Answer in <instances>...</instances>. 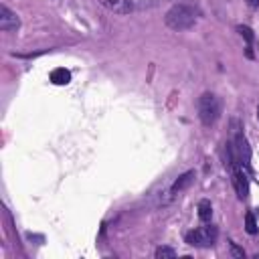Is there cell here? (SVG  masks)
<instances>
[{"mask_svg": "<svg viewBox=\"0 0 259 259\" xmlns=\"http://www.w3.org/2000/svg\"><path fill=\"white\" fill-rule=\"evenodd\" d=\"M245 231H247L249 235H255V233H257V223H255L253 212H247V214H245Z\"/></svg>", "mask_w": 259, "mask_h": 259, "instance_id": "cell-13", "label": "cell"}, {"mask_svg": "<svg viewBox=\"0 0 259 259\" xmlns=\"http://www.w3.org/2000/svg\"><path fill=\"white\" fill-rule=\"evenodd\" d=\"M164 22H166V26L172 28V30H178V32H180V30H188V28H192L194 22H196V10H194L192 6H188V4H174V6L166 12Z\"/></svg>", "mask_w": 259, "mask_h": 259, "instance_id": "cell-1", "label": "cell"}, {"mask_svg": "<svg viewBox=\"0 0 259 259\" xmlns=\"http://www.w3.org/2000/svg\"><path fill=\"white\" fill-rule=\"evenodd\" d=\"M210 217H212V206H210V200L202 198V200L198 202V219H200L202 223H208V221H210Z\"/></svg>", "mask_w": 259, "mask_h": 259, "instance_id": "cell-10", "label": "cell"}, {"mask_svg": "<svg viewBox=\"0 0 259 259\" xmlns=\"http://www.w3.org/2000/svg\"><path fill=\"white\" fill-rule=\"evenodd\" d=\"M237 30H239V32H241V36L247 40V47H253V40H255L253 30H251L249 26H245V24H239V26H237Z\"/></svg>", "mask_w": 259, "mask_h": 259, "instance_id": "cell-11", "label": "cell"}, {"mask_svg": "<svg viewBox=\"0 0 259 259\" xmlns=\"http://www.w3.org/2000/svg\"><path fill=\"white\" fill-rule=\"evenodd\" d=\"M253 6H259V0H253Z\"/></svg>", "mask_w": 259, "mask_h": 259, "instance_id": "cell-15", "label": "cell"}, {"mask_svg": "<svg viewBox=\"0 0 259 259\" xmlns=\"http://www.w3.org/2000/svg\"><path fill=\"white\" fill-rule=\"evenodd\" d=\"M231 253H233V257H245V251L239 249L235 243H231Z\"/></svg>", "mask_w": 259, "mask_h": 259, "instance_id": "cell-14", "label": "cell"}, {"mask_svg": "<svg viewBox=\"0 0 259 259\" xmlns=\"http://www.w3.org/2000/svg\"><path fill=\"white\" fill-rule=\"evenodd\" d=\"M20 26V18L16 12H12L6 4H0V30L4 32H12V30H18Z\"/></svg>", "mask_w": 259, "mask_h": 259, "instance_id": "cell-5", "label": "cell"}, {"mask_svg": "<svg viewBox=\"0 0 259 259\" xmlns=\"http://www.w3.org/2000/svg\"><path fill=\"white\" fill-rule=\"evenodd\" d=\"M154 255H156V259H172V257H176V251L172 247H158Z\"/></svg>", "mask_w": 259, "mask_h": 259, "instance_id": "cell-12", "label": "cell"}, {"mask_svg": "<svg viewBox=\"0 0 259 259\" xmlns=\"http://www.w3.org/2000/svg\"><path fill=\"white\" fill-rule=\"evenodd\" d=\"M233 148H235V156H237V162L241 168H245L249 172V160H251V148L245 140L243 134H235V140H233Z\"/></svg>", "mask_w": 259, "mask_h": 259, "instance_id": "cell-4", "label": "cell"}, {"mask_svg": "<svg viewBox=\"0 0 259 259\" xmlns=\"http://www.w3.org/2000/svg\"><path fill=\"white\" fill-rule=\"evenodd\" d=\"M184 239H186V243L192 245V247H210V245H214V241H217V227L206 225V227L194 229V231L186 233Z\"/></svg>", "mask_w": 259, "mask_h": 259, "instance_id": "cell-3", "label": "cell"}, {"mask_svg": "<svg viewBox=\"0 0 259 259\" xmlns=\"http://www.w3.org/2000/svg\"><path fill=\"white\" fill-rule=\"evenodd\" d=\"M231 176H233V186H235V190H237V196H239L241 200L247 198V196H249V180H247V174L243 172V168H241V166L233 168V170H231Z\"/></svg>", "mask_w": 259, "mask_h": 259, "instance_id": "cell-6", "label": "cell"}, {"mask_svg": "<svg viewBox=\"0 0 259 259\" xmlns=\"http://www.w3.org/2000/svg\"><path fill=\"white\" fill-rule=\"evenodd\" d=\"M51 81H53L55 85H67V83L71 81V73H69L67 69H63V67L53 69V71H51Z\"/></svg>", "mask_w": 259, "mask_h": 259, "instance_id": "cell-9", "label": "cell"}, {"mask_svg": "<svg viewBox=\"0 0 259 259\" xmlns=\"http://www.w3.org/2000/svg\"><path fill=\"white\" fill-rule=\"evenodd\" d=\"M198 117L206 127L217 123V119L221 117V99L214 93L206 91L198 97Z\"/></svg>", "mask_w": 259, "mask_h": 259, "instance_id": "cell-2", "label": "cell"}, {"mask_svg": "<svg viewBox=\"0 0 259 259\" xmlns=\"http://www.w3.org/2000/svg\"><path fill=\"white\" fill-rule=\"evenodd\" d=\"M99 4L103 8H107L109 12H115V14H127L134 10L132 0H99Z\"/></svg>", "mask_w": 259, "mask_h": 259, "instance_id": "cell-7", "label": "cell"}, {"mask_svg": "<svg viewBox=\"0 0 259 259\" xmlns=\"http://www.w3.org/2000/svg\"><path fill=\"white\" fill-rule=\"evenodd\" d=\"M192 180H194V170H188V172L180 174V176L174 180V184H172V188H170V190L176 194V192H180V190L188 188V186L192 184Z\"/></svg>", "mask_w": 259, "mask_h": 259, "instance_id": "cell-8", "label": "cell"}]
</instances>
